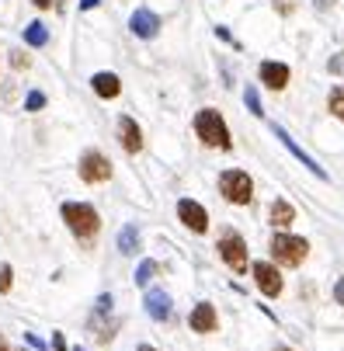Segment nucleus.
Masks as SVG:
<instances>
[{"label":"nucleus","instance_id":"obj_1","mask_svg":"<svg viewBox=\"0 0 344 351\" xmlns=\"http://www.w3.org/2000/svg\"><path fill=\"white\" fill-rule=\"evenodd\" d=\"M195 136H199L206 146H212V149H230L233 146L230 129H226V119L216 108H202L199 115H195Z\"/></svg>","mask_w":344,"mask_h":351},{"label":"nucleus","instance_id":"obj_2","mask_svg":"<svg viewBox=\"0 0 344 351\" xmlns=\"http://www.w3.org/2000/svg\"><path fill=\"white\" fill-rule=\"evenodd\" d=\"M60 213H63V223L70 226V233L80 237V240H90L101 230V216H97V209L87 206V202H63Z\"/></svg>","mask_w":344,"mask_h":351},{"label":"nucleus","instance_id":"obj_3","mask_svg":"<svg viewBox=\"0 0 344 351\" xmlns=\"http://www.w3.org/2000/svg\"><path fill=\"white\" fill-rule=\"evenodd\" d=\"M310 254V243L303 237H292L288 230H278V237L271 240V258L282 268H299Z\"/></svg>","mask_w":344,"mask_h":351},{"label":"nucleus","instance_id":"obj_4","mask_svg":"<svg viewBox=\"0 0 344 351\" xmlns=\"http://www.w3.org/2000/svg\"><path fill=\"white\" fill-rule=\"evenodd\" d=\"M219 195L226 198V202H233V206H247L251 198H254L251 174H243V171H223L219 174Z\"/></svg>","mask_w":344,"mask_h":351},{"label":"nucleus","instance_id":"obj_5","mask_svg":"<svg viewBox=\"0 0 344 351\" xmlns=\"http://www.w3.org/2000/svg\"><path fill=\"white\" fill-rule=\"evenodd\" d=\"M216 250H219L223 265H226L233 275L247 271V243H243V237H240V233H223Z\"/></svg>","mask_w":344,"mask_h":351},{"label":"nucleus","instance_id":"obj_6","mask_svg":"<svg viewBox=\"0 0 344 351\" xmlns=\"http://www.w3.org/2000/svg\"><path fill=\"white\" fill-rule=\"evenodd\" d=\"M77 171H80L84 184H101V181L112 178V160L101 154V149H87V154L80 157V164H77Z\"/></svg>","mask_w":344,"mask_h":351},{"label":"nucleus","instance_id":"obj_7","mask_svg":"<svg viewBox=\"0 0 344 351\" xmlns=\"http://www.w3.org/2000/svg\"><path fill=\"white\" fill-rule=\"evenodd\" d=\"M177 219L191 233H206L209 230V213H206V206L195 202V198H181V202H177Z\"/></svg>","mask_w":344,"mask_h":351},{"label":"nucleus","instance_id":"obj_8","mask_svg":"<svg viewBox=\"0 0 344 351\" xmlns=\"http://www.w3.org/2000/svg\"><path fill=\"white\" fill-rule=\"evenodd\" d=\"M271 132H275V136L282 139V146H285V149H288V154H292V157H296V160H299V164H303L306 171H313V174H317L320 181H327V178H330V174H327V171H323V167H320V164H317V160H313V157H310V154H306V149H303V146H299L296 139H292V136H288V132H285L282 125H271Z\"/></svg>","mask_w":344,"mask_h":351},{"label":"nucleus","instance_id":"obj_9","mask_svg":"<svg viewBox=\"0 0 344 351\" xmlns=\"http://www.w3.org/2000/svg\"><path fill=\"white\" fill-rule=\"evenodd\" d=\"M254 285L261 289V295H278L282 292V271L275 268V265H268V261H258L254 265Z\"/></svg>","mask_w":344,"mask_h":351},{"label":"nucleus","instance_id":"obj_10","mask_svg":"<svg viewBox=\"0 0 344 351\" xmlns=\"http://www.w3.org/2000/svg\"><path fill=\"white\" fill-rule=\"evenodd\" d=\"M129 28H132L136 38H157V32H160V14H153L150 8H139V11H132Z\"/></svg>","mask_w":344,"mask_h":351},{"label":"nucleus","instance_id":"obj_11","mask_svg":"<svg viewBox=\"0 0 344 351\" xmlns=\"http://www.w3.org/2000/svg\"><path fill=\"white\" fill-rule=\"evenodd\" d=\"M258 73H261V84L271 87V90H285L288 87V77H292L288 73V63H278V60H265Z\"/></svg>","mask_w":344,"mask_h":351},{"label":"nucleus","instance_id":"obj_12","mask_svg":"<svg viewBox=\"0 0 344 351\" xmlns=\"http://www.w3.org/2000/svg\"><path fill=\"white\" fill-rule=\"evenodd\" d=\"M188 327H191L195 334H212V330L219 327L216 306H212V303H199V306L191 310V317H188Z\"/></svg>","mask_w":344,"mask_h":351},{"label":"nucleus","instance_id":"obj_13","mask_svg":"<svg viewBox=\"0 0 344 351\" xmlns=\"http://www.w3.org/2000/svg\"><path fill=\"white\" fill-rule=\"evenodd\" d=\"M143 306H146V313H150L153 320H160V324L174 317V306H171V295H167L164 289H150V292H146V303H143Z\"/></svg>","mask_w":344,"mask_h":351},{"label":"nucleus","instance_id":"obj_14","mask_svg":"<svg viewBox=\"0 0 344 351\" xmlns=\"http://www.w3.org/2000/svg\"><path fill=\"white\" fill-rule=\"evenodd\" d=\"M119 143L125 154H139L143 149V129L136 125V119H129V115L119 119Z\"/></svg>","mask_w":344,"mask_h":351},{"label":"nucleus","instance_id":"obj_15","mask_svg":"<svg viewBox=\"0 0 344 351\" xmlns=\"http://www.w3.org/2000/svg\"><path fill=\"white\" fill-rule=\"evenodd\" d=\"M90 87H94V94H97V97H105V101H112V97H119V94H122V80H119L115 73H108V70L94 73V77H90Z\"/></svg>","mask_w":344,"mask_h":351},{"label":"nucleus","instance_id":"obj_16","mask_svg":"<svg viewBox=\"0 0 344 351\" xmlns=\"http://www.w3.org/2000/svg\"><path fill=\"white\" fill-rule=\"evenodd\" d=\"M268 219H271V226H275V230H288L292 223H296V209H292V206L285 202V198H275V206H271Z\"/></svg>","mask_w":344,"mask_h":351},{"label":"nucleus","instance_id":"obj_17","mask_svg":"<svg viewBox=\"0 0 344 351\" xmlns=\"http://www.w3.org/2000/svg\"><path fill=\"white\" fill-rule=\"evenodd\" d=\"M119 250L122 254H136L139 250V226L136 223H125L122 233H119Z\"/></svg>","mask_w":344,"mask_h":351},{"label":"nucleus","instance_id":"obj_18","mask_svg":"<svg viewBox=\"0 0 344 351\" xmlns=\"http://www.w3.org/2000/svg\"><path fill=\"white\" fill-rule=\"evenodd\" d=\"M49 42V28L42 25V21H32L28 28H25V45H32V49H42Z\"/></svg>","mask_w":344,"mask_h":351},{"label":"nucleus","instance_id":"obj_19","mask_svg":"<svg viewBox=\"0 0 344 351\" xmlns=\"http://www.w3.org/2000/svg\"><path fill=\"white\" fill-rule=\"evenodd\" d=\"M327 108H330V115H334V119H341V122H344V84H337V87L330 90Z\"/></svg>","mask_w":344,"mask_h":351},{"label":"nucleus","instance_id":"obj_20","mask_svg":"<svg viewBox=\"0 0 344 351\" xmlns=\"http://www.w3.org/2000/svg\"><path fill=\"white\" fill-rule=\"evenodd\" d=\"M153 275H157V261H139V268H136V285H150Z\"/></svg>","mask_w":344,"mask_h":351},{"label":"nucleus","instance_id":"obj_21","mask_svg":"<svg viewBox=\"0 0 344 351\" xmlns=\"http://www.w3.org/2000/svg\"><path fill=\"white\" fill-rule=\"evenodd\" d=\"M243 105L251 108V115H265V108H261V97H258V90H254V87L243 90Z\"/></svg>","mask_w":344,"mask_h":351},{"label":"nucleus","instance_id":"obj_22","mask_svg":"<svg viewBox=\"0 0 344 351\" xmlns=\"http://www.w3.org/2000/svg\"><path fill=\"white\" fill-rule=\"evenodd\" d=\"M42 108H45V94L42 90H32L25 97V112H42Z\"/></svg>","mask_w":344,"mask_h":351},{"label":"nucleus","instance_id":"obj_23","mask_svg":"<svg viewBox=\"0 0 344 351\" xmlns=\"http://www.w3.org/2000/svg\"><path fill=\"white\" fill-rule=\"evenodd\" d=\"M11 285H14V268L11 265H0V295L11 292Z\"/></svg>","mask_w":344,"mask_h":351},{"label":"nucleus","instance_id":"obj_24","mask_svg":"<svg viewBox=\"0 0 344 351\" xmlns=\"http://www.w3.org/2000/svg\"><path fill=\"white\" fill-rule=\"evenodd\" d=\"M112 310V295L105 292V295H97V313H108Z\"/></svg>","mask_w":344,"mask_h":351},{"label":"nucleus","instance_id":"obj_25","mask_svg":"<svg viewBox=\"0 0 344 351\" xmlns=\"http://www.w3.org/2000/svg\"><path fill=\"white\" fill-rule=\"evenodd\" d=\"M334 299L344 306V278H337V285H334Z\"/></svg>","mask_w":344,"mask_h":351},{"label":"nucleus","instance_id":"obj_26","mask_svg":"<svg viewBox=\"0 0 344 351\" xmlns=\"http://www.w3.org/2000/svg\"><path fill=\"white\" fill-rule=\"evenodd\" d=\"M11 63L21 70V66H28V56H25V53H11Z\"/></svg>","mask_w":344,"mask_h":351},{"label":"nucleus","instance_id":"obj_27","mask_svg":"<svg viewBox=\"0 0 344 351\" xmlns=\"http://www.w3.org/2000/svg\"><path fill=\"white\" fill-rule=\"evenodd\" d=\"M53 351H66V341H63V334H53Z\"/></svg>","mask_w":344,"mask_h":351},{"label":"nucleus","instance_id":"obj_28","mask_svg":"<svg viewBox=\"0 0 344 351\" xmlns=\"http://www.w3.org/2000/svg\"><path fill=\"white\" fill-rule=\"evenodd\" d=\"M216 35H219V38H223V42H233V35H230V32H226V28H223V25H219V28H216ZM233 45H236V42H233Z\"/></svg>","mask_w":344,"mask_h":351},{"label":"nucleus","instance_id":"obj_29","mask_svg":"<svg viewBox=\"0 0 344 351\" xmlns=\"http://www.w3.org/2000/svg\"><path fill=\"white\" fill-rule=\"evenodd\" d=\"M32 4H35L38 11H49V8H53V0H32Z\"/></svg>","mask_w":344,"mask_h":351},{"label":"nucleus","instance_id":"obj_30","mask_svg":"<svg viewBox=\"0 0 344 351\" xmlns=\"http://www.w3.org/2000/svg\"><path fill=\"white\" fill-rule=\"evenodd\" d=\"M101 0H80V11H90V8H97Z\"/></svg>","mask_w":344,"mask_h":351},{"label":"nucleus","instance_id":"obj_31","mask_svg":"<svg viewBox=\"0 0 344 351\" xmlns=\"http://www.w3.org/2000/svg\"><path fill=\"white\" fill-rule=\"evenodd\" d=\"M0 351H8V341H4V334H0Z\"/></svg>","mask_w":344,"mask_h":351},{"label":"nucleus","instance_id":"obj_32","mask_svg":"<svg viewBox=\"0 0 344 351\" xmlns=\"http://www.w3.org/2000/svg\"><path fill=\"white\" fill-rule=\"evenodd\" d=\"M139 351H157V348H150V344H143V348H139Z\"/></svg>","mask_w":344,"mask_h":351},{"label":"nucleus","instance_id":"obj_33","mask_svg":"<svg viewBox=\"0 0 344 351\" xmlns=\"http://www.w3.org/2000/svg\"><path fill=\"white\" fill-rule=\"evenodd\" d=\"M275 351H292V348H275Z\"/></svg>","mask_w":344,"mask_h":351},{"label":"nucleus","instance_id":"obj_34","mask_svg":"<svg viewBox=\"0 0 344 351\" xmlns=\"http://www.w3.org/2000/svg\"><path fill=\"white\" fill-rule=\"evenodd\" d=\"M73 351H87V348H73Z\"/></svg>","mask_w":344,"mask_h":351}]
</instances>
